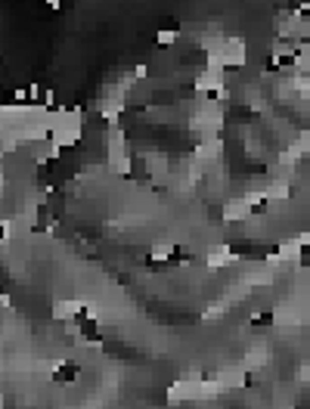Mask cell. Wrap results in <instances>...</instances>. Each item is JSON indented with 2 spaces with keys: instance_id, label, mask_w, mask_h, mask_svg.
<instances>
[{
  "instance_id": "1",
  "label": "cell",
  "mask_w": 310,
  "mask_h": 409,
  "mask_svg": "<svg viewBox=\"0 0 310 409\" xmlns=\"http://www.w3.org/2000/svg\"><path fill=\"white\" fill-rule=\"evenodd\" d=\"M78 310H81V304H78V301H59V304H56V310H53V316H56V319H75V316H78Z\"/></svg>"
},
{
  "instance_id": "2",
  "label": "cell",
  "mask_w": 310,
  "mask_h": 409,
  "mask_svg": "<svg viewBox=\"0 0 310 409\" xmlns=\"http://www.w3.org/2000/svg\"><path fill=\"white\" fill-rule=\"evenodd\" d=\"M174 40H177V31H174V28H171V31H168V28H164V31H158V44H161V47H164V44L171 47Z\"/></svg>"
}]
</instances>
